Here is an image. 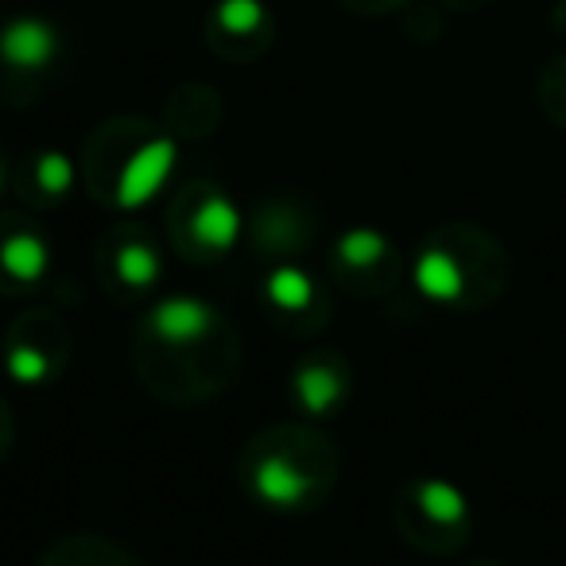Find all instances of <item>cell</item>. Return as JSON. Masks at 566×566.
<instances>
[{"label": "cell", "mask_w": 566, "mask_h": 566, "mask_svg": "<svg viewBox=\"0 0 566 566\" xmlns=\"http://www.w3.org/2000/svg\"><path fill=\"white\" fill-rule=\"evenodd\" d=\"M338 478V454L331 439L311 427H272L256 434L241 458V481L264 509H315Z\"/></svg>", "instance_id": "1"}, {"label": "cell", "mask_w": 566, "mask_h": 566, "mask_svg": "<svg viewBox=\"0 0 566 566\" xmlns=\"http://www.w3.org/2000/svg\"><path fill=\"white\" fill-rule=\"evenodd\" d=\"M171 226H175V237H179V249H187L195 260L229 252L244 233L241 210L213 187L187 190V195L179 198V206H175Z\"/></svg>", "instance_id": "2"}, {"label": "cell", "mask_w": 566, "mask_h": 566, "mask_svg": "<svg viewBox=\"0 0 566 566\" xmlns=\"http://www.w3.org/2000/svg\"><path fill=\"white\" fill-rule=\"evenodd\" d=\"M465 496L447 481H419L403 493L400 501V524L411 535V543L423 547H442L439 539H447V547H454V535L465 532Z\"/></svg>", "instance_id": "3"}, {"label": "cell", "mask_w": 566, "mask_h": 566, "mask_svg": "<svg viewBox=\"0 0 566 566\" xmlns=\"http://www.w3.org/2000/svg\"><path fill=\"white\" fill-rule=\"evenodd\" d=\"M175 164V144L171 140H144L140 148H133L120 167H113L109 179L102 187H94L102 195V202H113L120 210H133V206H144L164 179L171 175Z\"/></svg>", "instance_id": "4"}, {"label": "cell", "mask_w": 566, "mask_h": 566, "mask_svg": "<svg viewBox=\"0 0 566 566\" xmlns=\"http://www.w3.org/2000/svg\"><path fill=\"white\" fill-rule=\"evenodd\" d=\"M144 331L164 349H195V346H206V342L221 331V315L202 300L171 295V300H159L156 307H151Z\"/></svg>", "instance_id": "5"}, {"label": "cell", "mask_w": 566, "mask_h": 566, "mask_svg": "<svg viewBox=\"0 0 566 566\" xmlns=\"http://www.w3.org/2000/svg\"><path fill=\"white\" fill-rule=\"evenodd\" d=\"M102 272H105V280H109V287H117V292L148 295V287H156V280H159L156 241H148L136 226L120 229L102 249Z\"/></svg>", "instance_id": "6"}, {"label": "cell", "mask_w": 566, "mask_h": 566, "mask_svg": "<svg viewBox=\"0 0 566 566\" xmlns=\"http://www.w3.org/2000/svg\"><path fill=\"white\" fill-rule=\"evenodd\" d=\"M51 249L35 226L20 218H0V287L24 292L48 275Z\"/></svg>", "instance_id": "7"}, {"label": "cell", "mask_w": 566, "mask_h": 566, "mask_svg": "<svg viewBox=\"0 0 566 566\" xmlns=\"http://www.w3.org/2000/svg\"><path fill=\"white\" fill-rule=\"evenodd\" d=\"M292 392L295 403H300L307 416L315 419H331L334 411L342 408L349 392V369L334 349H318V354L303 357L295 365V377H292Z\"/></svg>", "instance_id": "8"}, {"label": "cell", "mask_w": 566, "mask_h": 566, "mask_svg": "<svg viewBox=\"0 0 566 566\" xmlns=\"http://www.w3.org/2000/svg\"><path fill=\"white\" fill-rule=\"evenodd\" d=\"M40 323L43 315H32V318H20L17 331L9 334V346H4V365H9V377L20 380V385H48L51 377L59 373L63 365V354H66V338L55 334L51 342L40 338Z\"/></svg>", "instance_id": "9"}, {"label": "cell", "mask_w": 566, "mask_h": 566, "mask_svg": "<svg viewBox=\"0 0 566 566\" xmlns=\"http://www.w3.org/2000/svg\"><path fill=\"white\" fill-rule=\"evenodd\" d=\"M334 272L357 287L365 275H385L392 272V244L380 237L377 229H346L334 244Z\"/></svg>", "instance_id": "10"}, {"label": "cell", "mask_w": 566, "mask_h": 566, "mask_svg": "<svg viewBox=\"0 0 566 566\" xmlns=\"http://www.w3.org/2000/svg\"><path fill=\"white\" fill-rule=\"evenodd\" d=\"M55 32H51L43 20H17V24L4 28L0 35V55L4 63L20 66V71H40L55 59Z\"/></svg>", "instance_id": "11"}, {"label": "cell", "mask_w": 566, "mask_h": 566, "mask_svg": "<svg viewBox=\"0 0 566 566\" xmlns=\"http://www.w3.org/2000/svg\"><path fill=\"white\" fill-rule=\"evenodd\" d=\"M264 300L272 303V311H280L283 318H295V315H311V307L323 303V292H318V283L311 280L303 268L280 264L268 272Z\"/></svg>", "instance_id": "12"}, {"label": "cell", "mask_w": 566, "mask_h": 566, "mask_svg": "<svg viewBox=\"0 0 566 566\" xmlns=\"http://www.w3.org/2000/svg\"><path fill=\"white\" fill-rule=\"evenodd\" d=\"M40 566H136L128 551H120L117 543L102 539V535H74L48 551Z\"/></svg>", "instance_id": "13"}, {"label": "cell", "mask_w": 566, "mask_h": 566, "mask_svg": "<svg viewBox=\"0 0 566 566\" xmlns=\"http://www.w3.org/2000/svg\"><path fill=\"white\" fill-rule=\"evenodd\" d=\"M71 187H74V164L66 156H59V151H40L24 175V195L32 190V198L43 206L63 202L71 195Z\"/></svg>", "instance_id": "14"}, {"label": "cell", "mask_w": 566, "mask_h": 566, "mask_svg": "<svg viewBox=\"0 0 566 566\" xmlns=\"http://www.w3.org/2000/svg\"><path fill=\"white\" fill-rule=\"evenodd\" d=\"M218 20L229 32H252V28L264 24V9H260L256 0H226L218 9Z\"/></svg>", "instance_id": "15"}, {"label": "cell", "mask_w": 566, "mask_h": 566, "mask_svg": "<svg viewBox=\"0 0 566 566\" xmlns=\"http://www.w3.org/2000/svg\"><path fill=\"white\" fill-rule=\"evenodd\" d=\"M9 439H12V419H9V408H4V400H0V454H4Z\"/></svg>", "instance_id": "16"}, {"label": "cell", "mask_w": 566, "mask_h": 566, "mask_svg": "<svg viewBox=\"0 0 566 566\" xmlns=\"http://www.w3.org/2000/svg\"><path fill=\"white\" fill-rule=\"evenodd\" d=\"M0 187H4V159H0Z\"/></svg>", "instance_id": "17"}]
</instances>
